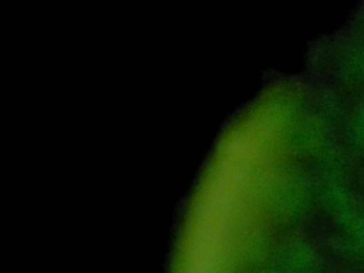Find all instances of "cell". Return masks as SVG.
I'll return each instance as SVG.
<instances>
[{
	"label": "cell",
	"instance_id": "1",
	"mask_svg": "<svg viewBox=\"0 0 364 273\" xmlns=\"http://www.w3.org/2000/svg\"><path fill=\"white\" fill-rule=\"evenodd\" d=\"M276 114L242 119L219 148L186 226L176 273H235L267 199Z\"/></svg>",
	"mask_w": 364,
	"mask_h": 273
}]
</instances>
